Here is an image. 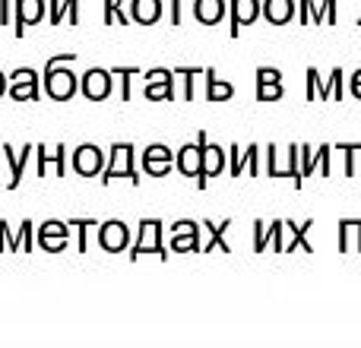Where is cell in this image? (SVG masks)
Returning <instances> with one entry per match:
<instances>
[{
	"label": "cell",
	"mask_w": 361,
	"mask_h": 348,
	"mask_svg": "<svg viewBox=\"0 0 361 348\" xmlns=\"http://www.w3.org/2000/svg\"><path fill=\"white\" fill-rule=\"evenodd\" d=\"M73 61H76L73 51L48 57V63H44V76H42V86H44V92H48V99H54V101L73 99V92L80 89V80H76L73 67H70Z\"/></svg>",
	"instance_id": "cell-1"
},
{
	"label": "cell",
	"mask_w": 361,
	"mask_h": 348,
	"mask_svg": "<svg viewBox=\"0 0 361 348\" xmlns=\"http://www.w3.org/2000/svg\"><path fill=\"white\" fill-rule=\"evenodd\" d=\"M137 149H133L130 143H114L111 146V162L105 165V171H102V184H111V180L118 178H127L133 187L140 184V174H137Z\"/></svg>",
	"instance_id": "cell-2"
},
{
	"label": "cell",
	"mask_w": 361,
	"mask_h": 348,
	"mask_svg": "<svg viewBox=\"0 0 361 348\" xmlns=\"http://www.w3.org/2000/svg\"><path fill=\"white\" fill-rule=\"evenodd\" d=\"M143 254H156V256H169V250L162 247V222L159 218H143L140 222V235L130 247V260H140Z\"/></svg>",
	"instance_id": "cell-3"
},
{
	"label": "cell",
	"mask_w": 361,
	"mask_h": 348,
	"mask_svg": "<svg viewBox=\"0 0 361 348\" xmlns=\"http://www.w3.org/2000/svg\"><path fill=\"white\" fill-rule=\"evenodd\" d=\"M197 143L203 146V171H200L197 178V187L200 190H206V184H209V178H216V174L225 171V149L216 143H209V137H206L203 130L197 133Z\"/></svg>",
	"instance_id": "cell-4"
},
{
	"label": "cell",
	"mask_w": 361,
	"mask_h": 348,
	"mask_svg": "<svg viewBox=\"0 0 361 348\" xmlns=\"http://www.w3.org/2000/svg\"><path fill=\"white\" fill-rule=\"evenodd\" d=\"M80 89H82V95H86L89 101L108 99V95H111V89H114V73H111V70H102V67L86 70V73H82V80H80Z\"/></svg>",
	"instance_id": "cell-5"
},
{
	"label": "cell",
	"mask_w": 361,
	"mask_h": 348,
	"mask_svg": "<svg viewBox=\"0 0 361 348\" xmlns=\"http://www.w3.org/2000/svg\"><path fill=\"white\" fill-rule=\"evenodd\" d=\"M99 244L108 254H121V250L130 247V228L121 218H108L99 225Z\"/></svg>",
	"instance_id": "cell-6"
},
{
	"label": "cell",
	"mask_w": 361,
	"mask_h": 348,
	"mask_svg": "<svg viewBox=\"0 0 361 348\" xmlns=\"http://www.w3.org/2000/svg\"><path fill=\"white\" fill-rule=\"evenodd\" d=\"M73 171L82 178H95V174L105 171V152L95 143H82L73 149Z\"/></svg>",
	"instance_id": "cell-7"
},
{
	"label": "cell",
	"mask_w": 361,
	"mask_h": 348,
	"mask_svg": "<svg viewBox=\"0 0 361 348\" xmlns=\"http://www.w3.org/2000/svg\"><path fill=\"white\" fill-rule=\"evenodd\" d=\"M44 16V0H13V32L16 38L25 35V29L42 23Z\"/></svg>",
	"instance_id": "cell-8"
},
{
	"label": "cell",
	"mask_w": 361,
	"mask_h": 348,
	"mask_svg": "<svg viewBox=\"0 0 361 348\" xmlns=\"http://www.w3.org/2000/svg\"><path fill=\"white\" fill-rule=\"evenodd\" d=\"M35 152H38V174H48V168L61 178L63 171H67V146L63 143H57V146H35Z\"/></svg>",
	"instance_id": "cell-9"
},
{
	"label": "cell",
	"mask_w": 361,
	"mask_h": 348,
	"mask_svg": "<svg viewBox=\"0 0 361 348\" xmlns=\"http://www.w3.org/2000/svg\"><path fill=\"white\" fill-rule=\"evenodd\" d=\"M228 13H231V38H238V32L244 25L257 23V16L263 13V4L260 0H231Z\"/></svg>",
	"instance_id": "cell-10"
},
{
	"label": "cell",
	"mask_w": 361,
	"mask_h": 348,
	"mask_svg": "<svg viewBox=\"0 0 361 348\" xmlns=\"http://www.w3.org/2000/svg\"><path fill=\"white\" fill-rule=\"evenodd\" d=\"M32 149H35V146H23V149H13V146L4 143V162H6V168H10V180H6V187H10V190H16L19 180H23V171H25V162H29Z\"/></svg>",
	"instance_id": "cell-11"
},
{
	"label": "cell",
	"mask_w": 361,
	"mask_h": 348,
	"mask_svg": "<svg viewBox=\"0 0 361 348\" xmlns=\"http://www.w3.org/2000/svg\"><path fill=\"white\" fill-rule=\"evenodd\" d=\"M175 165L180 174H187V178H200V171H203V146L200 143H187L178 149L175 156Z\"/></svg>",
	"instance_id": "cell-12"
},
{
	"label": "cell",
	"mask_w": 361,
	"mask_h": 348,
	"mask_svg": "<svg viewBox=\"0 0 361 348\" xmlns=\"http://www.w3.org/2000/svg\"><path fill=\"white\" fill-rule=\"evenodd\" d=\"M263 16L273 25H286L295 19V0H263Z\"/></svg>",
	"instance_id": "cell-13"
},
{
	"label": "cell",
	"mask_w": 361,
	"mask_h": 348,
	"mask_svg": "<svg viewBox=\"0 0 361 348\" xmlns=\"http://www.w3.org/2000/svg\"><path fill=\"white\" fill-rule=\"evenodd\" d=\"M193 16L203 25H216L225 16V0H193Z\"/></svg>",
	"instance_id": "cell-14"
},
{
	"label": "cell",
	"mask_w": 361,
	"mask_h": 348,
	"mask_svg": "<svg viewBox=\"0 0 361 348\" xmlns=\"http://www.w3.org/2000/svg\"><path fill=\"white\" fill-rule=\"evenodd\" d=\"M339 250H345V254L361 250V218H343L339 222Z\"/></svg>",
	"instance_id": "cell-15"
},
{
	"label": "cell",
	"mask_w": 361,
	"mask_h": 348,
	"mask_svg": "<svg viewBox=\"0 0 361 348\" xmlns=\"http://www.w3.org/2000/svg\"><path fill=\"white\" fill-rule=\"evenodd\" d=\"M130 16L143 25H152L162 19V0H133L130 4Z\"/></svg>",
	"instance_id": "cell-16"
},
{
	"label": "cell",
	"mask_w": 361,
	"mask_h": 348,
	"mask_svg": "<svg viewBox=\"0 0 361 348\" xmlns=\"http://www.w3.org/2000/svg\"><path fill=\"white\" fill-rule=\"evenodd\" d=\"M311 228H314L311 218H307V222H301V225L286 222V247H282V250H298V247H301V250H314L311 244L305 241V235H307Z\"/></svg>",
	"instance_id": "cell-17"
},
{
	"label": "cell",
	"mask_w": 361,
	"mask_h": 348,
	"mask_svg": "<svg viewBox=\"0 0 361 348\" xmlns=\"http://www.w3.org/2000/svg\"><path fill=\"white\" fill-rule=\"evenodd\" d=\"M203 76H206V99H209V101H225V99H231V95H235V86H231V82H225V80H219L212 67L203 70Z\"/></svg>",
	"instance_id": "cell-18"
},
{
	"label": "cell",
	"mask_w": 361,
	"mask_h": 348,
	"mask_svg": "<svg viewBox=\"0 0 361 348\" xmlns=\"http://www.w3.org/2000/svg\"><path fill=\"white\" fill-rule=\"evenodd\" d=\"M228 225H231L228 218H225V222H203L209 241H206L200 250H228V244H225V231H228Z\"/></svg>",
	"instance_id": "cell-19"
},
{
	"label": "cell",
	"mask_w": 361,
	"mask_h": 348,
	"mask_svg": "<svg viewBox=\"0 0 361 348\" xmlns=\"http://www.w3.org/2000/svg\"><path fill=\"white\" fill-rule=\"evenodd\" d=\"M267 174L269 178H288V149L282 156L279 146H267Z\"/></svg>",
	"instance_id": "cell-20"
},
{
	"label": "cell",
	"mask_w": 361,
	"mask_h": 348,
	"mask_svg": "<svg viewBox=\"0 0 361 348\" xmlns=\"http://www.w3.org/2000/svg\"><path fill=\"white\" fill-rule=\"evenodd\" d=\"M336 95H343V70H333L330 80H320L317 82V99H336Z\"/></svg>",
	"instance_id": "cell-21"
},
{
	"label": "cell",
	"mask_w": 361,
	"mask_h": 348,
	"mask_svg": "<svg viewBox=\"0 0 361 348\" xmlns=\"http://www.w3.org/2000/svg\"><path fill=\"white\" fill-rule=\"evenodd\" d=\"M111 73L118 76V92H121V99L127 101V99L133 95V76H137L140 70H137V67H114Z\"/></svg>",
	"instance_id": "cell-22"
},
{
	"label": "cell",
	"mask_w": 361,
	"mask_h": 348,
	"mask_svg": "<svg viewBox=\"0 0 361 348\" xmlns=\"http://www.w3.org/2000/svg\"><path fill=\"white\" fill-rule=\"evenodd\" d=\"M38 95H42V82H10V99L35 101Z\"/></svg>",
	"instance_id": "cell-23"
},
{
	"label": "cell",
	"mask_w": 361,
	"mask_h": 348,
	"mask_svg": "<svg viewBox=\"0 0 361 348\" xmlns=\"http://www.w3.org/2000/svg\"><path fill=\"white\" fill-rule=\"evenodd\" d=\"M143 95H146V99H152V101H169V99H175V80H171V82H146Z\"/></svg>",
	"instance_id": "cell-24"
},
{
	"label": "cell",
	"mask_w": 361,
	"mask_h": 348,
	"mask_svg": "<svg viewBox=\"0 0 361 348\" xmlns=\"http://www.w3.org/2000/svg\"><path fill=\"white\" fill-rule=\"evenodd\" d=\"M70 225L76 228V250H80V254H86L89 231H92V225H99V222H95V218H70Z\"/></svg>",
	"instance_id": "cell-25"
},
{
	"label": "cell",
	"mask_w": 361,
	"mask_h": 348,
	"mask_svg": "<svg viewBox=\"0 0 361 348\" xmlns=\"http://www.w3.org/2000/svg\"><path fill=\"white\" fill-rule=\"evenodd\" d=\"M250 168V174H260V146L250 143L241 149V162H238V171Z\"/></svg>",
	"instance_id": "cell-26"
},
{
	"label": "cell",
	"mask_w": 361,
	"mask_h": 348,
	"mask_svg": "<svg viewBox=\"0 0 361 348\" xmlns=\"http://www.w3.org/2000/svg\"><path fill=\"white\" fill-rule=\"evenodd\" d=\"M105 23H130V13L124 10V0H105V13H102Z\"/></svg>",
	"instance_id": "cell-27"
},
{
	"label": "cell",
	"mask_w": 361,
	"mask_h": 348,
	"mask_svg": "<svg viewBox=\"0 0 361 348\" xmlns=\"http://www.w3.org/2000/svg\"><path fill=\"white\" fill-rule=\"evenodd\" d=\"M175 73H180V80H184V99H197V76L203 73L200 67H178Z\"/></svg>",
	"instance_id": "cell-28"
},
{
	"label": "cell",
	"mask_w": 361,
	"mask_h": 348,
	"mask_svg": "<svg viewBox=\"0 0 361 348\" xmlns=\"http://www.w3.org/2000/svg\"><path fill=\"white\" fill-rule=\"evenodd\" d=\"M311 23H339L336 19V0H324L311 10Z\"/></svg>",
	"instance_id": "cell-29"
},
{
	"label": "cell",
	"mask_w": 361,
	"mask_h": 348,
	"mask_svg": "<svg viewBox=\"0 0 361 348\" xmlns=\"http://www.w3.org/2000/svg\"><path fill=\"white\" fill-rule=\"evenodd\" d=\"M175 168V159H143V171L152 174V178H162Z\"/></svg>",
	"instance_id": "cell-30"
},
{
	"label": "cell",
	"mask_w": 361,
	"mask_h": 348,
	"mask_svg": "<svg viewBox=\"0 0 361 348\" xmlns=\"http://www.w3.org/2000/svg\"><path fill=\"white\" fill-rule=\"evenodd\" d=\"M339 152H343V159H345V174H355V159H358V152H361V143H339L336 146Z\"/></svg>",
	"instance_id": "cell-31"
},
{
	"label": "cell",
	"mask_w": 361,
	"mask_h": 348,
	"mask_svg": "<svg viewBox=\"0 0 361 348\" xmlns=\"http://www.w3.org/2000/svg\"><path fill=\"white\" fill-rule=\"evenodd\" d=\"M67 237L70 235H38V247L57 254V250H67Z\"/></svg>",
	"instance_id": "cell-32"
},
{
	"label": "cell",
	"mask_w": 361,
	"mask_h": 348,
	"mask_svg": "<svg viewBox=\"0 0 361 348\" xmlns=\"http://www.w3.org/2000/svg\"><path fill=\"white\" fill-rule=\"evenodd\" d=\"M171 250H178V254L200 250V235H175V237H171Z\"/></svg>",
	"instance_id": "cell-33"
},
{
	"label": "cell",
	"mask_w": 361,
	"mask_h": 348,
	"mask_svg": "<svg viewBox=\"0 0 361 348\" xmlns=\"http://www.w3.org/2000/svg\"><path fill=\"white\" fill-rule=\"evenodd\" d=\"M257 99L260 101L282 99V82H257Z\"/></svg>",
	"instance_id": "cell-34"
},
{
	"label": "cell",
	"mask_w": 361,
	"mask_h": 348,
	"mask_svg": "<svg viewBox=\"0 0 361 348\" xmlns=\"http://www.w3.org/2000/svg\"><path fill=\"white\" fill-rule=\"evenodd\" d=\"M269 247V222L257 218L254 222V250H267Z\"/></svg>",
	"instance_id": "cell-35"
},
{
	"label": "cell",
	"mask_w": 361,
	"mask_h": 348,
	"mask_svg": "<svg viewBox=\"0 0 361 348\" xmlns=\"http://www.w3.org/2000/svg\"><path fill=\"white\" fill-rule=\"evenodd\" d=\"M314 168H317V149L314 146H301V174L311 178Z\"/></svg>",
	"instance_id": "cell-36"
},
{
	"label": "cell",
	"mask_w": 361,
	"mask_h": 348,
	"mask_svg": "<svg viewBox=\"0 0 361 348\" xmlns=\"http://www.w3.org/2000/svg\"><path fill=\"white\" fill-rule=\"evenodd\" d=\"M16 241H19V250H32V244H35V222H23Z\"/></svg>",
	"instance_id": "cell-37"
},
{
	"label": "cell",
	"mask_w": 361,
	"mask_h": 348,
	"mask_svg": "<svg viewBox=\"0 0 361 348\" xmlns=\"http://www.w3.org/2000/svg\"><path fill=\"white\" fill-rule=\"evenodd\" d=\"M38 235H70V222H61V218H48L44 225H38Z\"/></svg>",
	"instance_id": "cell-38"
},
{
	"label": "cell",
	"mask_w": 361,
	"mask_h": 348,
	"mask_svg": "<svg viewBox=\"0 0 361 348\" xmlns=\"http://www.w3.org/2000/svg\"><path fill=\"white\" fill-rule=\"evenodd\" d=\"M143 80L146 82H171V80H175V70L156 67V70H149V73H143Z\"/></svg>",
	"instance_id": "cell-39"
},
{
	"label": "cell",
	"mask_w": 361,
	"mask_h": 348,
	"mask_svg": "<svg viewBox=\"0 0 361 348\" xmlns=\"http://www.w3.org/2000/svg\"><path fill=\"white\" fill-rule=\"evenodd\" d=\"M143 159H175V152H171L165 143H152L143 149Z\"/></svg>",
	"instance_id": "cell-40"
},
{
	"label": "cell",
	"mask_w": 361,
	"mask_h": 348,
	"mask_svg": "<svg viewBox=\"0 0 361 348\" xmlns=\"http://www.w3.org/2000/svg\"><path fill=\"white\" fill-rule=\"evenodd\" d=\"M0 250H19V241L10 235V225L0 218Z\"/></svg>",
	"instance_id": "cell-41"
},
{
	"label": "cell",
	"mask_w": 361,
	"mask_h": 348,
	"mask_svg": "<svg viewBox=\"0 0 361 348\" xmlns=\"http://www.w3.org/2000/svg\"><path fill=\"white\" fill-rule=\"evenodd\" d=\"M6 76H10V82H42L32 67H19V70H13V73H6Z\"/></svg>",
	"instance_id": "cell-42"
},
{
	"label": "cell",
	"mask_w": 361,
	"mask_h": 348,
	"mask_svg": "<svg viewBox=\"0 0 361 348\" xmlns=\"http://www.w3.org/2000/svg\"><path fill=\"white\" fill-rule=\"evenodd\" d=\"M171 235H200V225L193 218H180V222L171 225Z\"/></svg>",
	"instance_id": "cell-43"
},
{
	"label": "cell",
	"mask_w": 361,
	"mask_h": 348,
	"mask_svg": "<svg viewBox=\"0 0 361 348\" xmlns=\"http://www.w3.org/2000/svg\"><path fill=\"white\" fill-rule=\"evenodd\" d=\"M63 23H80V0H63Z\"/></svg>",
	"instance_id": "cell-44"
},
{
	"label": "cell",
	"mask_w": 361,
	"mask_h": 348,
	"mask_svg": "<svg viewBox=\"0 0 361 348\" xmlns=\"http://www.w3.org/2000/svg\"><path fill=\"white\" fill-rule=\"evenodd\" d=\"M330 159H333V146H317V168H320V174H330Z\"/></svg>",
	"instance_id": "cell-45"
},
{
	"label": "cell",
	"mask_w": 361,
	"mask_h": 348,
	"mask_svg": "<svg viewBox=\"0 0 361 348\" xmlns=\"http://www.w3.org/2000/svg\"><path fill=\"white\" fill-rule=\"evenodd\" d=\"M257 82H282V73L276 67H260L257 70Z\"/></svg>",
	"instance_id": "cell-46"
},
{
	"label": "cell",
	"mask_w": 361,
	"mask_h": 348,
	"mask_svg": "<svg viewBox=\"0 0 361 348\" xmlns=\"http://www.w3.org/2000/svg\"><path fill=\"white\" fill-rule=\"evenodd\" d=\"M48 19L51 23H63V0H48Z\"/></svg>",
	"instance_id": "cell-47"
},
{
	"label": "cell",
	"mask_w": 361,
	"mask_h": 348,
	"mask_svg": "<svg viewBox=\"0 0 361 348\" xmlns=\"http://www.w3.org/2000/svg\"><path fill=\"white\" fill-rule=\"evenodd\" d=\"M169 19L171 25H178L184 19V0H169Z\"/></svg>",
	"instance_id": "cell-48"
},
{
	"label": "cell",
	"mask_w": 361,
	"mask_h": 348,
	"mask_svg": "<svg viewBox=\"0 0 361 348\" xmlns=\"http://www.w3.org/2000/svg\"><path fill=\"white\" fill-rule=\"evenodd\" d=\"M317 82H320V73L317 70H307V99H317Z\"/></svg>",
	"instance_id": "cell-49"
},
{
	"label": "cell",
	"mask_w": 361,
	"mask_h": 348,
	"mask_svg": "<svg viewBox=\"0 0 361 348\" xmlns=\"http://www.w3.org/2000/svg\"><path fill=\"white\" fill-rule=\"evenodd\" d=\"M241 149H244V146H228V159H231V174H235V178H238V174H241V171H238V162H241Z\"/></svg>",
	"instance_id": "cell-50"
},
{
	"label": "cell",
	"mask_w": 361,
	"mask_h": 348,
	"mask_svg": "<svg viewBox=\"0 0 361 348\" xmlns=\"http://www.w3.org/2000/svg\"><path fill=\"white\" fill-rule=\"evenodd\" d=\"M13 23V0H0V25Z\"/></svg>",
	"instance_id": "cell-51"
},
{
	"label": "cell",
	"mask_w": 361,
	"mask_h": 348,
	"mask_svg": "<svg viewBox=\"0 0 361 348\" xmlns=\"http://www.w3.org/2000/svg\"><path fill=\"white\" fill-rule=\"evenodd\" d=\"M298 4H301V10H298V19H301V23H311V10H314V0H298Z\"/></svg>",
	"instance_id": "cell-52"
},
{
	"label": "cell",
	"mask_w": 361,
	"mask_h": 348,
	"mask_svg": "<svg viewBox=\"0 0 361 348\" xmlns=\"http://www.w3.org/2000/svg\"><path fill=\"white\" fill-rule=\"evenodd\" d=\"M352 95H355V99H361V70L355 76H352Z\"/></svg>",
	"instance_id": "cell-53"
},
{
	"label": "cell",
	"mask_w": 361,
	"mask_h": 348,
	"mask_svg": "<svg viewBox=\"0 0 361 348\" xmlns=\"http://www.w3.org/2000/svg\"><path fill=\"white\" fill-rule=\"evenodd\" d=\"M6 89H10V76H6V73H4V70H0V95H4V92H6Z\"/></svg>",
	"instance_id": "cell-54"
},
{
	"label": "cell",
	"mask_w": 361,
	"mask_h": 348,
	"mask_svg": "<svg viewBox=\"0 0 361 348\" xmlns=\"http://www.w3.org/2000/svg\"><path fill=\"white\" fill-rule=\"evenodd\" d=\"M0 162H4V146H0Z\"/></svg>",
	"instance_id": "cell-55"
},
{
	"label": "cell",
	"mask_w": 361,
	"mask_h": 348,
	"mask_svg": "<svg viewBox=\"0 0 361 348\" xmlns=\"http://www.w3.org/2000/svg\"><path fill=\"white\" fill-rule=\"evenodd\" d=\"M358 25H361V13H358Z\"/></svg>",
	"instance_id": "cell-56"
}]
</instances>
